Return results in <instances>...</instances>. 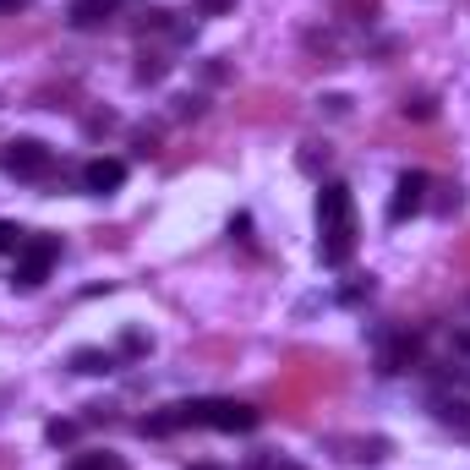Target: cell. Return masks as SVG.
Here are the masks:
<instances>
[{
    "label": "cell",
    "instance_id": "cell-20",
    "mask_svg": "<svg viewBox=\"0 0 470 470\" xmlns=\"http://www.w3.org/2000/svg\"><path fill=\"white\" fill-rule=\"evenodd\" d=\"M460 203H465V197H460V186H444V197H438V214H460Z\"/></svg>",
    "mask_w": 470,
    "mask_h": 470
},
{
    "label": "cell",
    "instance_id": "cell-7",
    "mask_svg": "<svg viewBox=\"0 0 470 470\" xmlns=\"http://www.w3.org/2000/svg\"><path fill=\"white\" fill-rule=\"evenodd\" d=\"M350 252H356V230H323V241H318L323 268H345V263H350Z\"/></svg>",
    "mask_w": 470,
    "mask_h": 470
},
{
    "label": "cell",
    "instance_id": "cell-16",
    "mask_svg": "<svg viewBox=\"0 0 470 470\" xmlns=\"http://www.w3.org/2000/svg\"><path fill=\"white\" fill-rule=\"evenodd\" d=\"M22 241H27V235H22L16 225H5V219H0V252H11V257H16V252H22Z\"/></svg>",
    "mask_w": 470,
    "mask_h": 470
},
{
    "label": "cell",
    "instance_id": "cell-24",
    "mask_svg": "<svg viewBox=\"0 0 470 470\" xmlns=\"http://www.w3.org/2000/svg\"><path fill=\"white\" fill-rule=\"evenodd\" d=\"M22 5H27V0H0V11H22Z\"/></svg>",
    "mask_w": 470,
    "mask_h": 470
},
{
    "label": "cell",
    "instance_id": "cell-25",
    "mask_svg": "<svg viewBox=\"0 0 470 470\" xmlns=\"http://www.w3.org/2000/svg\"><path fill=\"white\" fill-rule=\"evenodd\" d=\"M192 470H219V465H192Z\"/></svg>",
    "mask_w": 470,
    "mask_h": 470
},
{
    "label": "cell",
    "instance_id": "cell-5",
    "mask_svg": "<svg viewBox=\"0 0 470 470\" xmlns=\"http://www.w3.org/2000/svg\"><path fill=\"white\" fill-rule=\"evenodd\" d=\"M350 208H356V197H350L345 181H329V186L318 192V225H323V230H356Z\"/></svg>",
    "mask_w": 470,
    "mask_h": 470
},
{
    "label": "cell",
    "instance_id": "cell-11",
    "mask_svg": "<svg viewBox=\"0 0 470 470\" xmlns=\"http://www.w3.org/2000/svg\"><path fill=\"white\" fill-rule=\"evenodd\" d=\"M400 115H405V120H433V115H438V99H427V93H422V99H405Z\"/></svg>",
    "mask_w": 470,
    "mask_h": 470
},
{
    "label": "cell",
    "instance_id": "cell-3",
    "mask_svg": "<svg viewBox=\"0 0 470 470\" xmlns=\"http://www.w3.org/2000/svg\"><path fill=\"white\" fill-rule=\"evenodd\" d=\"M55 170V153L38 142V137H16L11 148H5V175L11 181H44Z\"/></svg>",
    "mask_w": 470,
    "mask_h": 470
},
{
    "label": "cell",
    "instance_id": "cell-13",
    "mask_svg": "<svg viewBox=\"0 0 470 470\" xmlns=\"http://www.w3.org/2000/svg\"><path fill=\"white\" fill-rule=\"evenodd\" d=\"M350 460H367V465H378V460H389V444L383 438H367V444H356V454Z\"/></svg>",
    "mask_w": 470,
    "mask_h": 470
},
{
    "label": "cell",
    "instance_id": "cell-12",
    "mask_svg": "<svg viewBox=\"0 0 470 470\" xmlns=\"http://www.w3.org/2000/svg\"><path fill=\"white\" fill-rule=\"evenodd\" d=\"M296 164H301V170H307V175H318V170H323V164H329V148H323V142H307V148H301V159H296Z\"/></svg>",
    "mask_w": 470,
    "mask_h": 470
},
{
    "label": "cell",
    "instance_id": "cell-15",
    "mask_svg": "<svg viewBox=\"0 0 470 470\" xmlns=\"http://www.w3.org/2000/svg\"><path fill=\"white\" fill-rule=\"evenodd\" d=\"M164 60H153V55H142V66H137V82H164Z\"/></svg>",
    "mask_w": 470,
    "mask_h": 470
},
{
    "label": "cell",
    "instance_id": "cell-17",
    "mask_svg": "<svg viewBox=\"0 0 470 470\" xmlns=\"http://www.w3.org/2000/svg\"><path fill=\"white\" fill-rule=\"evenodd\" d=\"M367 296H372V279H356V285H345V290H339V301H345V307H356V301H367Z\"/></svg>",
    "mask_w": 470,
    "mask_h": 470
},
{
    "label": "cell",
    "instance_id": "cell-6",
    "mask_svg": "<svg viewBox=\"0 0 470 470\" xmlns=\"http://www.w3.org/2000/svg\"><path fill=\"white\" fill-rule=\"evenodd\" d=\"M120 181H126V164H120V159H88V164H82V192H93V197L115 192Z\"/></svg>",
    "mask_w": 470,
    "mask_h": 470
},
{
    "label": "cell",
    "instance_id": "cell-21",
    "mask_svg": "<svg viewBox=\"0 0 470 470\" xmlns=\"http://www.w3.org/2000/svg\"><path fill=\"white\" fill-rule=\"evenodd\" d=\"M318 104H323L329 115H350V99H345V93H329V99H318Z\"/></svg>",
    "mask_w": 470,
    "mask_h": 470
},
{
    "label": "cell",
    "instance_id": "cell-9",
    "mask_svg": "<svg viewBox=\"0 0 470 470\" xmlns=\"http://www.w3.org/2000/svg\"><path fill=\"white\" fill-rule=\"evenodd\" d=\"M71 372H82V378H104V372H115V356L82 345V350H71Z\"/></svg>",
    "mask_w": 470,
    "mask_h": 470
},
{
    "label": "cell",
    "instance_id": "cell-26",
    "mask_svg": "<svg viewBox=\"0 0 470 470\" xmlns=\"http://www.w3.org/2000/svg\"><path fill=\"white\" fill-rule=\"evenodd\" d=\"M274 470H296V465H274Z\"/></svg>",
    "mask_w": 470,
    "mask_h": 470
},
{
    "label": "cell",
    "instance_id": "cell-19",
    "mask_svg": "<svg viewBox=\"0 0 470 470\" xmlns=\"http://www.w3.org/2000/svg\"><path fill=\"white\" fill-rule=\"evenodd\" d=\"M175 115H181V120H192V115H203V99H197V93H186V99H175Z\"/></svg>",
    "mask_w": 470,
    "mask_h": 470
},
{
    "label": "cell",
    "instance_id": "cell-23",
    "mask_svg": "<svg viewBox=\"0 0 470 470\" xmlns=\"http://www.w3.org/2000/svg\"><path fill=\"white\" fill-rule=\"evenodd\" d=\"M71 470H115V465H110L104 454H88V460H77V465H71Z\"/></svg>",
    "mask_w": 470,
    "mask_h": 470
},
{
    "label": "cell",
    "instance_id": "cell-2",
    "mask_svg": "<svg viewBox=\"0 0 470 470\" xmlns=\"http://www.w3.org/2000/svg\"><path fill=\"white\" fill-rule=\"evenodd\" d=\"M422 361V334L411 329H378V372H411Z\"/></svg>",
    "mask_w": 470,
    "mask_h": 470
},
{
    "label": "cell",
    "instance_id": "cell-4",
    "mask_svg": "<svg viewBox=\"0 0 470 470\" xmlns=\"http://www.w3.org/2000/svg\"><path fill=\"white\" fill-rule=\"evenodd\" d=\"M427 186H433V181H427V170H405V175L394 181L389 219H394V225H405L411 214H422V208H427Z\"/></svg>",
    "mask_w": 470,
    "mask_h": 470
},
{
    "label": "cell",
    "instance_id": "cell-1",
    "mask_svg": "<svg viewBox=\"0 0 470 470\" xmlns=\"http://www.w3.org/2000/svg\"><path fill=\"white\" fill-rule=\"evenodd\" d=\"M55 257H60V241H55V235H27L22 252L11 257V285H16V290H38V285L49 279Z\"/></svg>",
    "mask_w": 470,
    "mask_h": 470
},
{
    "label": "cell",
    "instance_id": "cell-14",
    "mask_svg": "<svg viewBox=\"0 0 470 470\" xmlns=\"http://www.w3.org/2000/svg\"><path fill=\"white\" fill-rule=\"evenodd\" d=\"M44 438H49L55 449H60V444H77V422H49V427H44Z\"/></svg>",
    "mask_w": 470,
    "mask_h": 470
},
{
    "label": "cell",
    "instance_id": "cell-10",
    "mask_svg": "<svg viewBox=\"0 0 470 470\" xmlns=\"http://www.w3.org/2000/svg\"><path fill=\"white\" fill-rule=\"evenodd\" d=\"M110 11H115V0H71V27H99V22H110Z\"/></svg>",
    "mask_w": 470,
    "mask_h": 470
},
{
    "label": "cell",
    "instance_id": "cell-18",
    "mask_svg": "<svg viewBox=\"0 0 470 470\" xmlns=\"http://www.w3.org/2000/svg\"><path fill=\"white\" fill-rule=\"evenodd\" d=\"M120 350H126V356H148V334L126 329V334H120Z\"/></svg>",
    "mask_w": 470,
    "mask_h": 470
},
{
    "label": "cell",
    "instance_id": "cell-8",
    "mask_svg": "<svg viewBox=\"0 0 470 470\" xmlns=\"http://www.w3.org/2000/svg\"><path fill=\"white\" fill-rule=\"evenodd\" d=\"M433 416H438L444 427L470 433V400H460V394H433Z\"/></svg>",
    "mask_w": 470,
    "mask_h": 470
},
{
    "label": "cell",
    "instance_id": "cell-22",
    "mask_svg": "<svg viewBox=\"0 0 470 470\" xmlns=\"http://www.w3.org/2000/svg\"><path fill=\"white\" fill-rule=\"evenodd\" d=\"M197 11L203 16H225V11H235V0H197Z\"/></svg>",
    "mask_w": 470,
    "mask_h": 470
}]
</instances>
